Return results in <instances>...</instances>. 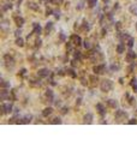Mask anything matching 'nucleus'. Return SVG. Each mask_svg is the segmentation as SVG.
Here are the masks:
<instances>
[{"mask_svg":"<svg viewBox=\"0 0 137 144\" xmlns=\"http://www.w3.org/2000/svg\"><path fill=\"white\" fill-rule=\"evenodd\" d=\"M37 76L40 77V78L48 77V76H49V71H48V68H41V70H38V72H37Z\"/></svg>","mask_w":137,"mask_h":144,"instance_id":"10","label":"nucleus"},{"mask_svg":"<svg viewBox=\"0 0 137 144\" xmlns=\"http://www.w3.org/2000/svg\"><path fill=\"white\" fill-rule=\"evenodd\" d=\"M97 5V0H88V6L89 7H95Z\"/></svg>","mask_w":137,"mask_h":144,"instance_id":"25","label":"nucleus"},{"mask_svg":"<svg viewBox=\"0 0 137 144\" xmlns=\"http://www.w3.org/2000/svg\"><path fill=\"white\" fill-rule=\"evenodd\" d=\"M70 42L73 45V46H81L82 45V39L78 35H71V37H70Z\"/></svg>","mask_w":137,"mask_h":144,"instance_id":"5","label":"nucleus"},{"mask_svg":"<svg viewBox=\"0 0 137 144\" xmlns=\"http://www.w3.org/2000/svg\"><path fill=\"white\" fill-rule=\"evenodd\" d=\"M107 104H108L111 108H114V109H115L117 107H118V102H117L115 100H113V99H109V100H107Z\"/></svg>","mask_w":137,"mask_h":144,"instance_id":"16","label":"nucleus"},{"mask_svg":"<svg viewBox=\"0 0 137 144\" xmlns=\"http://www.w3.org/2000/svg\"><path fill=\"white\" fill-rule=\"evenodd\" d=\"M60 40H61V41H65V35H64L63 32H60Z\"/></svg>","mask_w":137,"mask_h":144,"instance_id":"45","label":"nucleus"},{"mask_svg":"<svg viewBox=\"0 0 137 144\" xmlns=\"http://www.w3.org/2000/svg\"><path fill=\"white\" fill-rule=\"evenodd\" d=\"M66 72H67V75H70L72 78H76V77H77V75L75 73V71H73L72 68H67V70H66Z\"/></svg>","mask_w":137,"mask_h":144,"instance_id":"26","label":"nucleus"},{"mask_svg":"<svg viewBox=\"0 0 137 144\" xmlns=\"http://www.w3.org/2000/svg\"><path fill=\"white\" fill-rule=\"evenodd\" d=\"M106 70H107V67H106L105 64L96 65V66H94V68H93V71H94L95 75H102V73H105V72H106Z\"/></svg>","mask_w":137,"mask_h":144,"instance_id":"3","label":"nucleus"},{"mask_svg":"<svg viewBox=\"0 0 137 144\" xmlns=\"http://www.w3.org/2000/svg\"><path fill=\"white\" fill-rule=\"evenodd\" d=\"M136 30H137V23H136Z\"/></svg>","mask_w":137,"mask_h":144,"instance_id":"50","label":"nucleus"},{"mask_svg":"<svg viewBox=\"0 0 137 144\" xmlns=\"http://www.w3.org/2000/svg\"><path fill=\"white\" fill-rule=\"evenodd\" d=\"M30 84L34 85V86H40V85H41L40 81H35V79H31V81H30Z\"/></svg>","mask_w":137,"mask_h":144,"instance_id":"30","label":"nucleus"},{"mask_svg":"<svg viewBox=\"0 0 137 144\" xmlns=\"http://www.w3.org/2000/svg\"><path fill=\"white\" fill-rule=\"evenodd\" d=\"M67 111H69V108H66V107H65V108H63V111H61V113H63V114H65V113H66Z\"/></svg>","mask_w":137,"mask_h":144,"instance_id":"46","label":"nucleus"},{"mask_svg":"<svg viewBox=\"0 0 137 144\" xmlns=\"http://www.w3.org/2000/svg\"><path fill=\"white\" fill-rule=\"evenodd\" d=\"M115 119L118 120L119 122H122L123 120L128 119V113L124 112V111H117L115 112Z\"/></svg>","mask_w":137,"mask_h":144,"instance_id":"4","label":"nucleus"},{"mask_svg":"<svg viewBox=\"0 0 137 144\" xmlns=\"http://www.w3.org/2000/svg\"><path fill=\"white\" fill-rule=\"evenodd\" d=\"M89 81H90L93 84H96L97 82H99V79H97V77H95V76H90V77H89Z\"/></svg>","mask_w":137,"mask_h":144,"instance_id":"31","label":"nucleus"},{"mask_svg":"<svg viewBox=\"0 0 137 144\" xmlns=\"http://www.w3.org/2000/svg\"><path fill=\"white\" fill-rule=\"evenodd\" d=\"M100 88H101V90L104 93H108L113 88V82L111 79H104L101 82V84H100Z\"/></svg>","mask_w":137,"mask_h":144,"instance_id":"1","label":"nucleus"},{"mask_svg":"<svg viewBox=\"0 0 137 144\" xmlns=\"http://www.w3.org/2000/svg\"><path fill=\"white\" fill-rule=\"evenodd\" d=\"M119 67H120L119 65H112V66H111V70H112V71H115V70H119Z\"/></svg>","mask_w":137,"mask_h":144,"instance_id":"40","label":"nucleus"},{"mask_svg":"<svg viewBox=\"0 0 137 144\" xmlns=\"http://www.w3.org/2000/svg\"><path fill=\"white\" fill-rule=\"evenodd\" d=\"M35 43H36V45H35V48H40V47H41L42 41H41L40 39H36V40H35Z\"/></svg>","mask_w":137,"mask_h":144,"instance_id":"33","label":"nucleus"},{"mask_svg":"<svg viewBox=\"0 0 137 144\" xmlns=\"http://www.w3.org/2000/svg\"><path fill=\"white\" fill-rule=\"evenodd\" d=\"M46 99H47L48 102H54V94L51 89L46 90Z\"/></svg>","mask_w":137,"mask_h":144,"instance_id":"14","label":"nucleus"},{"mask_svg":"<svg viewBox=\"0 0 137 144\" xmlns=\"http://www.w3.org/2000/svg\"><path fill=\"white\" fill-rule=\"evenodd\" d=\"M22 1H23V0H16V3H17V4H18V5H19V4H21V3H22Z\"/></svg>","mask_w":137,"mask_h":144,"instance_id":"48","label":"nucleus"},{"mask_svg":"<svg viewBox=\"0 0 137 144\" xmlns=\"http://www.w3.org/2000/svg\"><path fill=\"white\" fill-rule=\"evenodd\" d=\"M130 11H131L135 16H137V5H131V6H130Z\"/></svg>","mask_w":137,"mask_h":144,"instance_id":"29","label":"nucleus"},{"mask_svg":"<svg viewBox=\"0 0 137 144\" xmlns=\"http://www.w3.org/2000/svg\"><path fill=\"white\" fill-rule=\"evenodd\" d=\"M135 59H136V53L132 52V50H129L128 54H126V61L132 64V63L135 61Z\"/></svg>","mask_w":137,"mask_h":144,"instance_id":"7","label":"nucleus"},{"mask_svg":"<svg viewBox=\"0 0 137 144\" xmlns=\"http://www.w3.org/2000/svg\"><path fill=\"white\" fill-rule=\"evenodd\" d=\"M41 31H42V29H41V25L38 24V23H34V30H33L34 35H36V36H40Z\"/></svg>","mask_w":137,"mask_h":144,"instance_id":"12","label":"nucleus"},{"mask_svg":"<svg viewBox=\"0 0 137 144\" xmlns=\"http://www.w3.org/2000/svg\"><path fill=\"white\" fill-rule=\"evenodd\" d=\"M52 124H54V125H55V124H61V119L57 117V118H54V119L52 120Z\"/></svg>","mask_w":137,"mask_h":144,"instance_id":"35","label":"nucleus"},{"mask_svg":"<svg viewBox=\"0 0 137 144\" xmlns=\"http://www.w3.org/2000/svg\"><path fill=\"white\" fill-rule=\"evenodd\" d=\"M53 13H54V17L57 18V19H59V18H60V12H59V11H58V12H57V11H54Z\"/></svg>","mask_w":137,"mask_h":144,"instance_id":"39","label":"nucleus"},{"mask_svg":"<svg viewBox=\"0 0 137 144\" xmlns=\"http://www.w3.org/2000/svg\"><path fill=\"white\" fill-rule=\"evenodd\" d=\"M136 122H137L136 119H130V120H129V124H130V125H133V124H136Z\"/></svg>","mask_w":137,"mask_h":144,"instance_id":"42","label":"nucleus"},{"mask_svg":"<svg viewBox=\"0 0 137 144\" xmlns=\"http://www.w3.org/2000/svg\"><path fill=\"white\" fill-rule=\"evenodd\" d=\"M83 43H84L83 46H84V48H85V49H90V48H91V45H90V42H89L88 40H85Z\"/></svg>","mask_w":137,"mask_h":144,"instance_id":"32","label":"nucleus"},{"mask_svg":"<svg viewBox=\"0 0 137 144\" xmlns=\"http://www.w3.org/2000/svg\"><path fill=\"white\" fill-rule=\"evenodd\" d=\"M48 4L60 5V4H63V0H47V5H48Z\"/></svg>","mask_w":137,"mask_h":144,"instance_id":"24","label":"nucleus"},{"mask_svg":"<svg viewBox=\"0 0 137 144\" xmlns=\"http://www.w3.org/2000/svg\"><path fill=\"white\" fill-rule=\"evenodd\" d=\"M28 7L30 9V10H34V11H37L38 9V5L37 4H35V3H28Z\"/></svg>","mask_w":137,"mask_h":144,"instance_id":"20","label":"nucleus"},{"mask_svg":"<svg viewBox=\"0 0 137 144\" xmlns=\"http://www.w3.org/2000/svg\"><path fill=\"white\" fill-rule=\"evenodd\" d=\"M53 12H54V11H52L51 9H47V11H46V14H47V16H49V14H52Z\"/></svg>","mask_w":137,"mask_h":144,"instance_id":"44","label":"nucleus"},{"mask_svg":"<svg viewBox=\"0 0 137 144\" xmlns=\"http://www.w3.org/2000/svg\"><path fill=\"white\" fill-rule=\"evenodd\" d=\"M52 30H53V23H52V22H48V23L46 24V28H45V32L48 35V34H51V32H52Z\"/></svg>","mask_w":137,"mask_h":144,"instance_id":"17","label":"nucleus"},{"mask_svg":"<svg viewBox=\"0 0 137 144\" xmlns=\"http://www.w3.org/2000/svg\"><path fill=\"white\" fill-rule=\"evenodd\" d=\"M16 45H17L18 47H23V46H24V40L21 37V36L16 39Z\"/></svg>","mask_w":137,"mask_h":144,"instance_id":"21","label":"nucleus"},{"mask_svg":"<svg viewBox=\"0 0 137 144\" xmlns=\"http://www.w3.org/2000/svg\"><path fill=\"white\" fill-rule=\"evenodd\" d=\"M78 61H80V60H78V59H76V58H75V59H73V60L71 61V63H72V64H71V65H72V67H76V66L78 65Z\"/></svg>","mask_w":137,"mask_h":144,"instance_id":"36","label":"nucleus"},{"mask_svg":"<svg viewBox=\"0 0 137 144\" xmlns=\"http://www.w3.org/2000/svg\"><path fill=\"white\" fill-rule=\"evenodd\" d=\"M109 1H111V0H104V3H106V4H107V3H109Z\"/></svg>","mask_w":137,"mask_h":144,"instance_id":"49","label":"nucleus"},{"mask_svg":"<svg viewBox=\"0 0 137 144\" xmlns=\"http://www.w3.org/2000/svg\"><path fill=\"white\" fill-rule=\"evenodd\" d=\"M90 30V25L88 24V22L83 21V24H82V31H89Z\"/></svg>","mask_w":137,"mask_h":144,"instance_id":"22","label":"nucleus"},{"mask_svg":"<svg viewBox=\"0 0 137 144\" xmlns=\"http://www.w3.org/2000/svg\"><path fill=\"white\" fill-rule=\"evenodd\" d=\"M21 34H22V30H21V29H17V30L14 31V35H16V37H19V36H21Z\"/></svg>","mask_w":137,"mask_h":144,"instance_id":"37","label":"nucleus"},{"mask_svg":"<svg viewBox=\"0 0 137 144\" xmlns=\"http://www.w3.org/2000/svg\"><path fill=\"white\" fill-rule=\"evenodd\" d=\"M25 73H27V70H25V68H22V70H21V72H19L18 75H21V76H25Z\"/></svg>","mask_w":137,"mask_h":144,"instance_id":"41","label":"nucleus"},{"mask_svg":"<svg viewBox=\"0 0 137 144\" xmlns=\"http://www.w3.org/2000/svg\"><path fill=\"white\" fill-rule=\"evenodd\" d=\"M124 49H125L124 43H118V45H117V53L122 54V53H124Z\"/></svg>","mask_w":137,"mask_h":144,"instance_id":"19","label":"nucleus"},{"mask_svg":"<svg viewBox=\"0 0 137 144\" xmlns=\"http://www.w3.org/2000/svg\"><path fill=\"white\" fill-rule=\"evenodd\" d=\"M14 23L18 28H22L23 24H24V18L21 17V16H14Z\"/></svg>","mask_w":137,"mask_h":144,"instance_id":"9","label":"nucleus"},{"mask_svg":"<svg viewBox=\"0 0 137 144\" xmlns=\"http://www.w3.org/2000/svg\"><path fill=\"white\" fill-rule=\"evenodd\" d=\"M12 9V4L11 3H7V4H5L4 6H3V11L5 12V11H9V10H11Z\"/></svg>","mask_w":137,"mask_h":144,"instance_id":"27","label":"nucleus"},{"mask_svg":"<svg viewBox=\"0 0 137 144\" xmlns=\"http://www.w3.org/2000/svg\"><path fill=\"white\" fill-rule=\"evenodd\" d=\"M52 113H53V108L48 107V108H45V109H43V112H42V115H43V117H49Z\"/></svg>","mask_w":137,"mask_h":144,"instance_id":"18","label":"nucleus"},{"mask_svg":"<svg viewBox=\"0 0 137 144\" xmlns=\"http://www.w3.org/2000/svg\"><path fill=\"white\" fill-rule=\"evenodd\" d=\"M130 84H131V86L133 89V91H137V79L136 78H132L131 82H130Z\"/></svg>","mask_w":137,"mask_h":144,"instance_id":"23","label":"nucleus"},{"mask_svg":"<svg viewBox=\"0 0 137 144\" xmlns=\"http://www.w3.org/2000/svg\"><path fill=\"white\" fill-rule=\"evenodd\" d=\"M75 58L80 60V59H81V52H78V50H77V52H75Z\"/></svg>","mask_w":137,"mask_h":144,"instance_id":"38","label":"nucleus"},{"mask_svg":"<svg viewBox=\"0 0 137 144\" xmlns=\"http://www.w3.org/2000/svg\"><path fill=\"white\" fill-rule=\"evenodd\" d=\"M93 119H94L93 114H91V113H87V114L84 115V118H83V122H84V124H91V122H93Z\"/></svg>","mask_w":137,"mask_h":144,"instance_id":"15","label":"nucleus"},{"mask_svg":"<svg viewBox=\"0 0 137 144\" xmlns=\"http://www.w3.org/2000/svg\"><path fill=\"white\" fill-rule=\"evenodd\" d=\"M132 71H133V65H131V66L129 67V73H131Z\"/></svg>","mask_w":137,"mask_h":144,"instance_id":"47","label":"nucleus"},{"mask_svg":"<svg viewBox=\"0 0 137 144\" xmlns=\"http://www.w3.org/2000/svg\"><path fill=\"white\" fill-rule=\"evenodd\" d=\"M133 42H135V40H133L132 37H129V39H128V42H126L128 47H129V48H132V47H133Z\"/></svg>","mask_w":137,"mask_h":144,"instance_id":"28","label":"nucleus"},{"mask_svg":"<svg viewBox=\"0 0 137 144\" xmlns=\"http://www.w3.org/2000/svg\"><path fill=\"white\" fill-rule=\"evenodd\" d=\"M12 108H13V107H12L11 103H3V104H1V111H3L1 113H3V114H9V113L12 112Z\"/></svg>","mask_w":137,"mask_h":144,"instance_id":"6","label":"nucleus"},{"mask_svg":"<svg viewBox=\"0 0 137 144\" xmlns=\"http://www.w3.org/2000/svg\"><path fill=\"white\" fill-rule=\"evenodd\" d=\"M4 63L7 70H12L14 67V59L10 55V54H5L4 55Z\"/></svg>","mask_w":137,"mask_h":144,"instance_id":"2","label":"nucleus"},{"mask_svg":"<svg viewBox=\"0 0 137 144\" xmlns=\"http://www.w3.org/2000/svg\"><path fill=\"white\" fill-rule=\"evenodd\" d=\"M115 28H117V29H120V28H122V23H120V22H117V23H115Z\"/></svg>","mask_w":137,"mask_h":144,"instance_id":"43","label":"nucleus"},{"mask_svg":"<svg viewBox=\"0 0 137 144\" xmlns=\"http://www.w3.org/2000/svg\"><path fill=\"white\" fill-rule=\"evenodd\" d=\"M0 99H1L3 101L10 99V91H7V90H5V88H3L1 93H0Z\"/></svg>","mask_w":137,"mask_h":144,"instance_id":"13","label":"nucleus"},{"mask_svg":"<svg viewBox=\"0 0 137 144\" xmlns=\"http://www.w3.org/2000/svg\"><path fill=\"white\" fill-rule=\"evenodd\" d=\"M0 85H1V89L3 88H10V83L5 82V81H1V84H0Z\"/></svg>","mask_w":137,"mask_h":144,"instance_id":"34","label":"nucleus"},{"mask_svg":"<svg viewBox=\"0 0 137 144\" xmlns=\"http://www.w3.org/2000/svg\"><path fill=\"white\" fill-rule=\"evenodd\" d=\"M31 119H33V115L27 114V115H24L23 118H21V119L18 120V124H29L31 121Z\"/></svg>","mask_w":137,"mask_h":144,"instance_id":"8","label":"nucleus"},{"mask_svg":"<svg viewBox=\"0 0 137 144\" xmlns=\"http://www.w3.org/2000/svg\"><path fill=\"white\" fill-rule=\"evenodd\" d=\"M96 109H97V112H99V114H100L101 117H104V115L106 114V108L104 107L102 103H97V104H96Z\"/></svg>","mask_w":137,"mask_h":144,"instance_id":"11","label":"nucleus"}]
</instances>
